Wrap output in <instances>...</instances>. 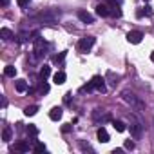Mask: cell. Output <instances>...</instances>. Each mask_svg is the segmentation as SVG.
I'll use <instances>...</instances> for the list:
<instances>
[{
    "label": "cell",
    "instance_id": "44dd1931",
    "mask_svg": "<svg viewBox=\"0 0 154 154\" xmlns=\"http://www.w3.org/2000/svg\"><path fill=\"white\" fill-rule=\"evenodd\" d=\"M107 78L111 80V85H112V87H116V84H118V80H120V76H118V74H114L112 71H109V72H107Z\"/></svg>",
    "mask_w": 154,
    "mask_h": 154
},
{
    "label": "cell",
    "instance_id": "d6a6232c",
    "mask_svg": "<svg viewBox=\"0 0 154 154\" xmlns=\"http://www.w3.org/2000/svg\"><path fill=\"white\" fill-rule=\"evenodd\" d=\"M29 2H31V0H18V6H20V8H26Z\"/></svg>",
    "mask_w": 154,
    "mask_h": 154
},
{
    "label": "cell",
    "instance_id": "9c48e42d",
    "mask_svg": "<svg viewBox=\"0 0 154 154\" xmlns=\"http://www.w3.org/2000/svg\"><path fill=\"white\" fill-rule=\"evenodd\" d=\"M78 18H80L84 24H93V22H94V17H93L91 13L84 11V9H80V11H78Z\"/></svg>",
    "mask_w": 154,
    "mask_h": 154
},
{
    "label": "cell",
    "instance_id": "603a6c76",
    "mask_svg": "<svg viewBox=\"0 0 154 154\" xmlns=\"http://www.w3.org/2000/svg\"><path fill=\"white\" fill-rule=\"evenodd\" d=\"M33 152H36V154H40V152H45V143H42V141H35Z\"/></svg>",
    "mask_w": 154,
    "mask_h": 154
},
{
    "label": "cell",
    "instance_id": "6da1fadb",
    "mask_svg": "<svg viewBox=\"0 0 154 154\" xmlns=\"http://www.w3.org/2000/svg\"><path fill=\"white\" fill-rule=\"evenodd\" d=\"M49 44L44 40V38H40V36H36L35 38V58H44L45 54H47V51H49Z\"/></svg>",
    "mask_w": 154,
    "mask_h": 154
},
{
    "label": "cell",
    "instance_id": "74e56055",
    "mask_svg": "<svg viewBox=\"0 0 154 154\" xmlns=\"http://www.w3.org/2000/svg\"><path fill=\"white\" fill-rule=\"evenodd\" d=\"M145 2H149V0H145Z\"/></svg>",
    "mask_w": 154,
    "mask_h": 154
},
{
    "label": "cell",
    "instance_id": "4316f807",
    "mask_svg": "<svg viewBox=\"0 0 154 154\" xmlns=\"http://www.w3.org/2000/svg\"><path fill=\"white\" fill-rule=\"evenodd\" d=\"M29 36H31V33H20V35H18L17 38H18V42H22V44H24V42H27V40H31Z\"/></svg>",
    "mask_w": 154,
    "mask_h": 154
},
{
    "label": "cell",
    "instance_id": "e0dca14e",
    "mask_svg": "<svg viewBox=\"0 0 154 154\" xmlns=\"http://www.w3.org/2000/svg\"><path fill=\"white\" fill-rule=\"evenodd\" d=\"M112 127L118 131V132H123L125 129H127V125H125V122H122V120H114L112 122Z\"/></svg>",
    "mask_w": 154,
    "mask_h": 154
},
{
    "label": "cell",
    "instance_id": "7c38bea8",
    "mask_svg": "<svg viewBox=\"0 0 154 154\" xmlns=\"http://www.w3.org/2000/svg\"><path fill=\"white\" fill-rule=\"evenodd\" d=\"M62 114H63V111H62L60 107H53L51 112H49V118H51L53 122H58V120L62 118Z\"/></svg>",
    "mask_w": 154,
    "mask_h": 154
},
{
    "label": "cell",
    "instance_id": "52a82bcc",
    "mask_svg": "<svg viewBox=\"0 0 154 154\" xmlns=\"http://www.w3.org/2000/svg\"><path fill=\"white\" fill-rule=\"evenodd\" d=\"M91 84H93V85H94V89H96V91H100L102 94H103V93H107V85H105V78H103V76H100V74L93 76Z\"/></svg>",
    "mask_w": 154,
    "mask_h": 154
},
{
    "label": "cell",
    "instance_id": "4fadbf2b",
    "mask_svg": "<svg viewBox=\"0 0 154 154\" xmlns=\"http://www.w3.org/2000/svg\"><path fill=\"white\" fill-rule=\"evenodd\" d=\"M96 15L98 17H109L111 15V9L105 4H100V6H96Z\"/></svg>",
    "mask_w": 154,
    "mask_h": 154
},
{
    "label": "cell",
    "instance_id": "277c9868",
    "mask_svg": "<svg viewBox=\"0 0 154 154\" xmlns=\"http://www.w3.org/2000/svg\"><path fill=\"white\" fill-rule=\"evenodd\" d=\"M122 98H123V102H127L129 105H132V107H138V109H143V103L136 98V94H132L131 91H123L122 93Z\"/></svg>",
    "mask_w": 154,
    "mask_h": 154
},
{
    "label": "cell",
    "instance_id": "d4e9b609",
    "mask_svg": "<svg viewBox=\"0 0 154 154\" xmlns=\"http://www.w3.org/2000/svg\"><path fill=\"white\" fill-rule=\"evenodd\" d=\"M27 134L31 136V140H35V138L38 136V129H36L35 125H27Z\"/></svg>",
    "mask_w": 154,
    "mask_h": 154
},
{
    "label": "cell",
    "instance_id": "ffe728a7",
    "mask_svg": "<svg viewBox=\"0 0 154 154\" xmlns=\"http://www.w3.org/2000/svg\"><path fill=\"white\" fill-rule=\"evenodd\" d=\"M49 74H51V67H49V65H44V67L40 69V78H42V80H47Z\"/></svg>",
    "mask_w": 154,
    "mask_h": 154
},
{
    "label": "cell",
    "instance_id": "1f68e13d",
    "mask_svg": "<svg viewBox=\"0 0 154 154\" xmlns=\"http://www.w3.org/2000/svg\"><path fill=\"white\" fill-rule=\"evenodd\" d=\"M125 149L132 150V149H134V141H131V140H125Z\"/></svg>",
    "mask_w": 154,
    "mask_h": 154
},
{
    "label": "cell",
    "instance_id": "484cf974",
    "mask_svg": "<svg viewBox=\"0 0 154 154\" xmlns=\"http://www.w3.org/2000/svg\"><path fill=\"white\" fill-rule=\"evenodd\" d=\"M11 136H13V131H11L9 127H4V132H2V140H4V141H9V140H11Z\"/></svg>",
    "mask_w": 154,
    "mask_h": 154
},
{
    "label": "cell",
    "instance_id": "3957f363",
    "mask_svg": "<svg viewBox=\"0 0 154 154\" xmlns=\"http://www.w3.org/2000/svg\"><path fill=\"white\" fill-rule=\"evenodd\" d=\"M58 17H60V11H56V9H47V11H44L42 13V22L44 24H49V26H54L56 24V20H58Z\"/></svg>",
    "mask_w": 154,
    "mask_h": 154
},
{
    "label": "cell",
    "instance_id": "30bf717a",
    "mask_svg": "<svg viewBox=\"0 0 154 154\" xmlns=\"http://www.w3.org/2000/svg\"><path fill=\"white\" fill-rule=\"evenodd\" d=\"M96 136H98V141H100V143H107V141L111 140V138H109V132H107L103 127H100V129H98Z\"/></svg>",
    "mask_w": 154,
    "mask_h": 154
},
{
    "label": "cell",
    "instance_id": "cb8c5ba5",
    "mask_svg": "<svg viewBox=\"0 0 154 154\" xmlns=\"http://www.w3.org/2000/svg\"><path fill=\"white\" fill-rule=\"evenodd\" d=\"M4 74L9 76V78H15V76H17V69H15L13 65H8V67L4 69Z\"/></svg>",
    "mask_w": 154,
    "mask_h": 154
},
{
    "label": "cell",
    "instance_id": "d590c367",
    "mask_svg": "<svg viewBox=\"0 0 154 154\" xmlns=\"http://www.w3.org/2000/svg\"><path fill=\"white\" fill-rule=\"evenodd\" d=\"M63 100H65V103H69V102H71V94H65V98H63Z\"/></svg>",
    "mask_w": 154,
    "mask_h": 154
},
{
    "label": "cell",
    "instance_id": "5b68a950",
    "mask_svg": "<svg viewBox=\"0 0 154 154\" xmlns=\"http://www.w3.org/2000/svg\"><path fill=\"white\" fill-rule=\"evenodd\" d=\"M131 136L134 138V140H140L141 138V134H143V125L136 120V118H131Z\"/></svg>",
    "mask_w": 154,
    "mask_h": 154
},
{
    "label": "cell",
    "instance_id": "8d00e7d4",
    "mask_svg": "<svg viewBox=\"0 0 154 154\" xmlns=\"http://www.w3.org/2000/svg\"><path fill=\"white\" fill-rule=\"evenodd\" d=\"M150 60H152V63H154V53H152V54H150Z\"/></svg>",
    "mask_w": 154,
    "mask_h": 154
},
{
    "label": "cell",
    "instance_id": "4dcf8cb0",
    "mask_svg": "<svg viewBox=\"0 0 154 154\" xmlns=\"http://www.w3.org/2000/svg\"><path fill=\"white\" fill-rule=\"evenodd\" d=\"M80 149H82V150H89V152H93L91 145H89V143H85V141H82V143H80Z\"/></svg>",
    "mask_w": 154,
    "mask_h": 154
},
{
    "label": "cell",
    "instance_id": "ba28073f",
    "mask_svg": "<svg viewBox=\"0 0 154 154\" xmlns=\"http://www.w3.org/2000/svg\"><path fill=\"white\" fill-rule=\"evenodd\" d=\"M141 40H143V33L141 31H131L127 35V42L129 44H140Z\"/></svg>",
    "mask_w": 154,
    "mask_h": 154
},
{
    "label": "cell",
    "instance_id": "5bb4252c",
    "mask_svg": "<svg viewBox=\"0 0 154 154\" xmlns=\"http://www.w3.org/2000/svg\"><path fill=\"white\" fill-rule=\"evenodd\" d=\"M0 36H2L4 40H13V38H17L15 33H13L11 29H8V27H2V29H0Z\"/></svg>",
    "mask_w": 154,
    "mask_h": 154
},
{
    "label": "cell",
    "instance_id": "e575fe53",
    "mask_svg": "<svg viewBox=\"0 0 154 154\" xmlns=\"http://www.w3.org/2000/svg\"><path fill=\"white\" fill-rule=\"evenodd\" d=\"M0 4H2V8H8L9 6V0H0Z\"/></svg>",
    "mask_w": 154,
    "mask_h": 154
},
{
    "label": "cell",
    "instance_id": "9a60e30c",
    "mask_svg": "<svg viewBox=\"0 0 154 154\" xmlns=\"http://www.w3.org/2000/svg\"><path fill=\"white\" fill-rule=\"evenodd\" d=\"M150 15H152V8H150V6H145V8H141V9L136 11V17H138V18H141V17H150Z\"/></svg>",
    "mask_w": 154,
    "mask_h": 154
},
{
    "label": "cell",
    "instance_id": "2e32d148",
    "mask_svg": "<svg viewBox=\"0 0 154 154\" xmlns=\"http://www.w3.org/2000/svg\"><path fill=\"white\" fill-rule=\"evenodd\" d=\"M15 89H17L18 93H26V91H27V82H26V80H17V82H15Z\"/></svg>",
    "mask_w": 154,
    "mask_h": 154
},
{
    "label": "cell",
    "instance_id": "8fae6325",
    "mask_svg": "<svg viewBox=\"0 0 154 154\" xmlns=\"http://www.w3.org/2000/svg\"><path fill=\"white\" fill-rule=\"evenodd\" d=\"M65 72L63 71H58V72H54V76H53V82L56 84V85H62V84H65Z\"/></svg>",
    "mask_w": 154,
    "mask_h": 154
},
{
    "label": "cell",
    "instance_id": "836d02e7",
    "mask_svg": "<svg viewBox=\"0 0 154 154\" xmlns=\"http://www.w3.org/2000/svg\"><path fill=\"white\" fill-rule=\"evenodd\" d=\"M69 131H71V125H69V123H65V125L62 127V132H69Z\"/></svg>",
    "mask_w": 154,
    "mask_h": 154
},
{
    "label": "cell",
    "instance_id": "f1b7e54d",
    "mask_svg": "<svg viewBox=\"0 0 154 154\" xmlns=\"http://www.w3.org/2000/svg\"><path fill=\"white\" fill-rule=\"evenodd\" d=\"M80 91H82V93H91V91H94V85H93V84L89 82V84H87V85H84V87H82Z\"/></svg>",
    "mask_w": 154,
    "mask_h": 154
},
{
    "label": "cell",
    "instance_id": "8992f818",
    "mask_svg": "<svg viewBox=\"0 0 154 154\" xmlns=\"http://www.w3.org/2000/svg\"><path fill=\"white\" fill-rule=\"evenodd\" d=\"M94 42H96L94 36H84V38L78 42V51H80V53H89V49L94 45Z\"/></svg>",
    "mask_w": 154,
    "mask_h": 154
},
{
    "label": "cell",
    "instance_id": "83f0119b",
    "mask_svg": "<svg viewBox=\"0 0 154 154\" xmlns=\"http://www.w3.org/2000/svg\"><path fill=\"white\" fill-rule=\"evenodd\" d=\"M65 54H67L65 51H62L60 54H56V56L53 58V60H54V63H60V62H63V58H65Z\"/></svg>",
    "mask_w": 154,
    "mask_h": 154
},
{
    "label": "cell",
    "instance_id": "7402d4cb",
    "mask_svg": "<svg viewBox=\"0 0 154 154\" xmlns=\"http://www.w3.org/2000/svg\"><path fill=\"white\" fill-rule=\"evenodd\" d=\"M109 17H114V18H120L122 17V9H120V6H116V4H112V8H111V15Z\"/></svg>",
    "mask_w": 154,
    "mask_h": 154
},
{
    "label": "cell",
    "instance_id": "d6986e66",
    "mask_svg": "<svg viewBox=\"0 0 154 154\" xmlns=\"http://www.w3.org/2000/svg\"><path fill=\"white\" fill-rule=\"evenodd\" d=\"M36 112H38V105H29V107L24 109V114L26 116H35Z\"/></svg>",
    "mask_w": 154,
    "mask_h": 154
},
{
    "label": "cell",
    "instance_id": "7a4b0ae2",
    "mask_svg": "<svg viewBox=\"0 0 154 154\" xmlns=\"http://www.w3.org/2000/svg\"><path fill=\"white\" fill-rule=\"evenodd\" d=\"M93 122L98 125H103L107 122H111V112L109 111H102V109H94L93 111Z\"/></svg>",
    "mask_w": 154,
    "mask_h": 154
},
{
    "label": "cell",
    "instance_id": "ac0fdd59",
    "mask_svg": "<svg viewBox=\"0 0 154 154\" xmlns=\"http://www.w3.org/2000/svg\"><path fill=\"white\" fill-rule=\"evenodd\" d=\"M15 150H20V152H29V143L27 141H18L15 145Z\"/></svg>",
    "mask_w": 154,
    "mask_h": 154
},
{
    "label": "cell",
    "instance_id": "f546056e",
    "mask_svg": "<svg viewBox=\"0 0 154 154\" xmlns=\"http://www.w3.org/2000/svg\"><path fill=\"white\" fill-rule=\"evenodd\" d=\"M40 93H42V94H47V93H49V85L45 84V80H44L42 85H40Z\"/></svg>",
    "mask_w": 154,
    "mask_h": 154
}]
</instances>
